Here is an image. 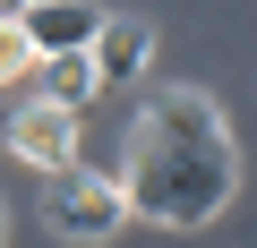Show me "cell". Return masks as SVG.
<instances>
[{
	"instance_id": "cell-1",
	"label": "cell",
	"mask_w": 257,
	"mask_h": 248,
	"mask_svg": "<svg viewBox=\"0 0 257 248\" xmlns=\"http://www.w3.org/2000/svg\"><path fill=\"white\" fill-rule=\"evenodd\" d=\"M120 188H128V214H155V222H180V231L223 214L231 188H240L223 103L197 94V86H155L120 137Z\"/></svg>"
},
{
	"instance_id": "cell-2",
	"label": "cell",
	"mask_w": 257,
	"mask_h": 248,
	"mask_svg": "<svg viewBox=\"0 0 257 248\" xmlns=\"http://www.w3.org/2000/svg\"><path fill=\"white\" fill-rule=\"evenodd\" d=\"M43 222H52L60 239H111V231L128 222V188H120V171H86V163L52 171V188H43Z\"/></svg>"
},
{
	"instance_id": "cell-3",
	"label": "cell",
	"mask_w": 257,
	"mask_h": 248,
	"mask_svg": "<svg viewBox=\"0 0 257 248\" xmlns=\"http://www.w3.org/2000/svg\"><path fill=\"white\" fill-rule=\"evenodd\" d=\"M9 146L52 180V171H69L77 163V111H60V103H26L18 120H9Z\"/></svg>"
},
{
	"instance_id": "cell-4",
	"label": "cell",
	"mask_w": 257,
	"mask_h": 248,
	"mask_svg": "<svg viewBox=\"0 0 257 248\" xmlns=\"http://www.w3.org/2000/svg\"><path fill=\"white\" fill-rule=\"evenodd\" d=\"M103 18H111V9H94V0H35V9H18L35 60H52V52H86V43L103 35Z\"/></svg>"
},
{
	"instance_id": "cell-5",
	"label": "cell",
	"mask_w": 257,
	"mask_h": 248,
	"mask_svg": "<svg viewBox=\"0 0 257 248\" xmlns=\"http://www.w3.org/2000/svg\"><path fill=\"white\" fill-rule=\"evenodd\" d=\"M86 52H94V69H103V86H111V77H138L146 52H155V26H146V18H103V35H94Z\"/></svg>"
},
{
	"instance_id": "cell-6",
	"label": "cell",
	"mask_w": 257,
	"mask_h": 248,
	"mask_svg": "<svg viewBox=\"0 0 257 248\" xmlns=\"http://www.w3.org/2000/svg\"><path fill=\"white\" fill-rule=\"evenodd\" d=\"M35 77H43V103H60V111H86V103L103 94L94 52H52V60H35Z\"/></svg>"
},
{
	"instance_id": "cell-7",
	"label": "cell",
	"mask_w": 257,
	"mask_h": 248,
	"mask_svg": "<svg viewBox=\"0 0 257 248\" xmlns=\"http://www.w3.org/2000/svg\"><path fill=\"white\" fill-rule=\"evenodd\" d=\"M18 9H35V0H9V18H18Z\"/></svg>"
},
{
	"instance_id": "cell-8",
	"label": "cell",
	"mask_w": 257,
	"mask_h": 248,
	"mask_svg": "<svg viewBox=\"0 0 257 248\" xmlns=\"http://www.w3.org/2000/svg\"><path fill=\"white\" fill-rule=\"evenodd\" d=\"M0 239H9V222H0Z\"/></svg>"
}]
</instances>
